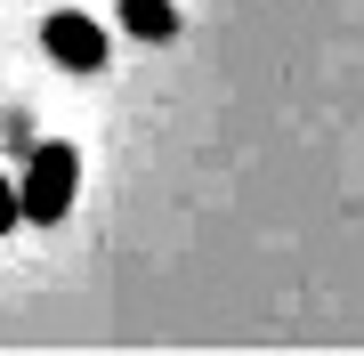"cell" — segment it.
Listing matches in <instances>:
<instances>
[{
  "label": "cell",
  "mask_w": 364,
  "mask_h": 356,
  "mask_svg": "<svg viewBox=\"0 0 364 356\" xmlns=\"http://www.w3.org/2000/svg\"><path fill=\"white\" fill-rule=\"evenodd\" d=\"M81 195V154L73 146H33L25 178H16V219L25 227H57Z\"/></svg>",
  "instance_id": "cell-1"
},
{
  "label": "cell",
  "mask_w": 364,
  "mask_h": 356,
  "mask_svg": "<svg viewBox=\"0 0 364 356\" xmlns=\"http://www.w3.org/2000/svg\"><path fill=\"white\" fill-rule=\"evenodd\" d=\"M41 49H49L65 73H97V65H105V25L81 16V9H57L49 25H41Z\"/></svg>",
  "instance_id": "cell-2"
},
{
  "label": "cell",
  "mask_w": 364,
  "mask_h": 356,
  "mask_svg": "<svg viewBox=\"0 0 364 356\" xmlns=\"http://www.w3.org/2000/svg\"><path fill=\"white\" fill-rule=\"evenodd\" d=\"M122 33H138V41H178V9L170 0H122Z\"/></svg>",
  "instance_id": "cell-3"
},
{
  "label": "cell",
  "mask_w": 364,
  "mask_h": 356,
  "mask_svg": "<svg viewBox=\"0 0 364 356\" xmlns=\"http://www.w3.org/2000/svg\"><path fill=\"white\" fill-rule=\"evenodd\" d=\"M9 227H16V186L0 178V235H9Z\"/></svg>",
  "instance_id": "cell-4"
}]
</instances>
